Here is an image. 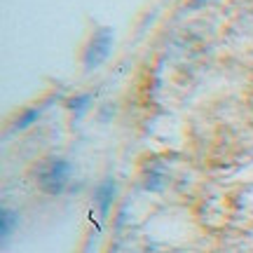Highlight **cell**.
I'll return each mask as SVG.
<instances>
[{
    "mask_svg": "<svg viewBox=\"0 0 253 253\" xmlns=\"http://www.w3.org/2000/svg\"><path fill=\"white\" fill-rule=\"evenodd\" d=\"M68 178H71V164L59 157L47 160L38 171V183L47 195H61L68 185Z\"/></svg>",
    "mask_w": 253,
    "mask_h": 253,
    "instance_id": "cell-1",
    "label": "cell"
},
{
    "mask_svg": "<svg viewBox=\"0 0 253 253\" xmlns=\"http://www.w3.org/2000/svg\"><path fill=\"white\" fill-rule=\"evenodd\" d=\"M110 45H113V31L110 28H99L91 36L87 52H84V66L87 68H96L99 63H103L110 54Z\"/></svg>",
    "mask_w": 253,
    "mask_h": 253,
    "instance_id": "cell-2",
    "label": "cell"
},
{
    "mask_svg": "<svg viewBox=\"0 0 253 253\" xmlns=\"http://www.w3.org/2000/svg\"><path fill=\"white\" fill-rule=\"evenodd\" d=\"M113 195H115V183L108 178V181L101 183L99 190H96V202H99V207H101V211H103V213L108 211L110 202H113Z\"/></svg>",
    "mask_w": 253,
    "mask_h": 253,
    "instance_id": "cell-3",
    "label": "cell"
}]
</instances>
